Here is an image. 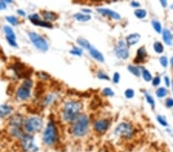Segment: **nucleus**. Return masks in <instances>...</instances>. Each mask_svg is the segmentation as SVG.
<instances>
[{
  "mask_svg": "<svg viewBox=\"0 0 173 152\" xmlns=\"http://www.w3.org/2000/svg\"><path fill=\"white\" fill-rule=\"evenodd\" d=\"M82 105L79 102L70 101L65 104L63 110V118L66 121H73L79 115Z\"/></svg>",
  "mask_w": 173,
  "mask_h": 152,
  "instance_id": "1",
  "label": "nucleus"
},
{
  "mask_svg": "<svg viewBox=\"0 0 173 152\" xmlns=\"http://www.w3.org/2000/svg\"><path fill=\"white\" fill-rule=\"evenodd\" d=\"M89 128V119L86 115H78L73 126V133L77 137H82L87 133Z\"/></svg>",
  "mask_w": 173,
  "mask_h": 152,
  "instance_id": "2",
  "label": "nucleus"
},
{
  "mask_svg": "<svg viewBox=\"0 0 173 152\" xmlns=\"http://www.w3.org/2000/svg\"><path fill=\"white\" fill-rule=\"evenodd\" d=\"M57 138V131L53 122L50 121L48 124L43 134V141L47 145H52L55 142Z\"/></svg>",
  "mask_w": 173,
  "mask_h": 152,
  "instance_id": "3",
  "label": "nucleus"
},
{
  "mask_svg": "<svg viewBox=\"0 0 173 152\" xmlns=\"http://www.w3.org/2000/svg\"><path fill=\"white\" fill-rule=\"evenodd\" d=\"M43 121L41 118L38 117H31L29 118L25 122V129L29 133L38 132L42 128Z\"/></svg>",
  "mask_w": 173,
  "mask_h": 152,
  "instance_id": "4",
  "label": "nucleus"
},
{
  "mask_svg": "<svg viewBox=\"0 0 173 152\" xmlns=\"http://www.w3.org/2000/svg\"><path fill=\"white\" fill-rule=\"evenodd\" d=\"M29 36L36 49H39L40 51H42V52H46L49 49V45H48L46 40L37 33H29Z\"/></svg>",
  "mask_w": 173,
  "mask_h": 152,
  "instance_id": "5",
  "label": "nucleus"
},
{
  "mask_svg": "<svg viewBox=\"0 0 173 152\" xmlns=\"http://www.w3.org/2000/svg\"><path fill=\"white\" fill-rule=\"evenodd\" d=\"M133 132L134 130L132 126L127 123H121L115 129V134L122 135L126 138H129L132 137Z\"/></svg>",
  "mask_w": 173,
  "mask_h": 152,
  "instance_id": "6",
  "label": "nucleus"
},
{
  "mask_svg": "<svg viewBox=\"0 0 173 152\" xmlns=\"http://www.w3.org/2000/svg\"><path fill=\"white\" fill-rule=\"evenodd\" d=\"M22 149L25 152H37L38 148L34 144V138L32 135L26 134L22 138Z\"/></svg>",
  "mask_w": 173,
  "mask_h": 152,
  "instance_id": "7",
  "label": "nucleus"
},
{
  "mask_svg": "<svg viewBox=\"0 0 173 152\" xmlns=\"http://www.w3.org/2000/svg\"><path fill=\"white\" fill-rule=\"evenodd\" d=\"M115 54L118 58L122 59H126L129 57V50H128V48L126 47V44L123 41H120L118 42V46L115 48Z\"/></svg>",
  "mask_w": 173,
  "mask_h": 152,
  "instance_id": "8",
  "label": "nucleus"
},
{
  "mask_svg": "<svg viewBox=\"0 0 173 152\" xmlns=\"http://www.w3.org/2000/svg\"><path fill=\"white\" fill-rule=\"evenodd\" d=\"M29 19H30L32 22L35 25H38V26L45 27V28H52V25L50 22H46V21L41 20L39 19L38 14H33V15H30L29 16Z\"/></svg>",
  "mask_w": 173,
  "mask_h": 152,
  "instance_id": "9",
  "label": "nucleus"
},
{
  "mask_svg": "<svg viewBox=\"0 0 173 152\" xmlns=\"http://www.w3.org/2000/svg\"><path fill=\"white\" fill-rule=\"evenodd\" d=\"M109 122L106 119L99 120L94 124L95 130L96 132H100V133H103V132H106L107 129L109 128Z\"/></svg>",
  "mask_w": 173,
  "mask_h": 152,
  "instance_id": "10",
  "label": "nucleus"
},
{
  "mask_svg": "<svg viewBox=\"0 0 173 152\" xmlns=\"http://www.w3.org/2000/svg\"><path fill=\"white\" fill-rule=\"evenodd\" d=\"M30 88L26 87L25 85H21L17 90L16 96L20 100H25V99L29 98L30 96Z\"/></svg>",
  "mask_w": 173,
  "mask_h": 152,
  "instance_id": "11",
  "label": "nucleus"
},
{
  "mask_svg": "<svg viewBox=\"0 0 173 152\" xmlns=\"http://www.w3.org/2000/svg\"><path fill=\"white\" fill-rule=\"evenodd\" d=\"M23 117H22V115L19 114H16L14 115L13 116L11 117L9 123H10V124L13 128H19L22 125V124H23Z\"/></svg>",
  "mask_w": 173,
  "mask_h": 152,
  "instance_id": "12",
  "label": "nucleus"
},
{
  "mask_svg": "<svg viewBox=\"0 0 173 152\" xmlns=\"http://www.w3.org/2000/svg\"><path fill=\"white\" fill-rule=\"evenodd\" d=\"M97 11L99 12V13L102 14V15H109V16L112 17V18L114 19H117V20H119V19H121V16H120V15H118L117 12H115L113 10H110V9H98Z\"/></svg>",
  "mask_w": 173,
  "mask_h": 152,
  "instance_id": "13",
  "label": "nucleus"
},
{
  "mask_svg": "<svg viewBox=\"0 0 173 152\" xmlns=\"http://www.w3.org/2000/svg\"><path fill=\"white\" fill-rule=\"evenodd\" d=\"M146 51H145V48L142 47L139 49L137 52V56L135 59V63H140V62H143L144 59L146 58Z\"/></svg>",
  "mask_w": 173,
  "mask_h": 152,
  "instance_id": "14",
  "label": "nucleus"
},
{
  "mask_svg": "<svg viewBox=\"0 0 173 152\" xmlns=\"http://www.w3.org/2000/svg\"><path fill=\"white\" fill-rule=\"evenodd\" d=\"M89 52H90V55H92L94 59H96L97 61L100 62H104V57L102 55V54L101 52H99L97 49H95L94 47L91 46L90 49H89Z\"/></svg>",
  "mask_w": 173,
  "mask_h": 152,
  "instance_id": "15",
  "label": "nucleus"
},
{
  "mask_svg": "<svg viewBox=\"0 0 173 152\" xmlns=\"http://www.w3.org/2000/svg\"><path fill=\"white\" fill-rule=\"evenodd\" d=\"M3 30H4L5 34H6V39H10L16 41V34L14 33L13 30H12V28H11V27L8 26V25H5V26L3 27Z\"/></svg>",
  "mask_w": 173,
  "mask_h": 152,
  "instance_id": "16",
  "label": "nucleus"
},
{
  "mask_svg": "<svg viewBox=\"0 0 173 152\" xmlns=\"http://www.w3.org/2000/svg\"><path fill=\"white\" fill-rule=\"evenodd\" d=\"M140 39V35L138 33H134V34H131L126 38V41H127L128 46H134L135 44L138 42Z\"/></svg>",
  "mask_w": 173,
  "mask_h": 152,
  "instance_id": "17",
  "label": "nucleus"
},
{
  "mask_svg": "<svg viewBox=\"0 0 173 152\" xmlns=\"http://www.w3.org/2000/svg\"><path fill=\"white\" fill-rule=\"evenodd\" d=\"M12 108L8 105H0V118L7 116L12 112Z\"/></svg>",
  "mask_w": 173,
  "mask_h": 152,
  "instance_id": "18",
  "label": "nucleus"
},
{
  "mask_svg": "<svg viewBox=\"0 0 173 152\" xmlns=\"http://www.w3.org/2000/svg\"><path fill=\"white\" fill-rule=\"evenodd\" d=\"M43 18L45 19V21L46 22H52V21H55L56 20V19L58 18V15L55 12H44L42 13Z\"/></svg>",
  "mask_w": 173,
  "mask_h": 152,
  "instance_id": "19",
  "label": "nucleus"
},
{
  "mask_svg": "<svg viewBox=\"0 0 173 152\" xmlns=\"http://www.w3.org/2000/svg\"><path fill=\"white\" fill-rule=\"evenodd\" d=\"M13 69L15 71V72L16 73V75L19 77H23V72H25V66L22 64H16L14 65Z\"/></svg>",
  "mask_w": 173,
  "mask_h": 152,
  "instance_id": "20",
  "label": "nucleus"
},
{
  "mask_svg": "<svg viewBox=\"0 0 173 152\" xmlns=\"http://www.w3.org/2000/svg\"><path fill=\"white\" fill-rule=\"evenodd\" d=\"M163 39H164V41L167 45H169V46L172 45V36L169 30L165 29L164 31H163Z\"/></svg>",
  "mask_w": 173,
  "mask_h": 152,
  "instance_id": "21",
  "label": "nucleus"
},
{
  "mask_svg": "<svg viewBox=\"0 0 173 152\" xmlns=\"http://www.w3.org/2000/svg\"><path fill=\"white\" fill-rule=\"evenodd\" d=\"M74 17L78 21H80V22H86V21H89L91 19L90 15H85V14L82 13H77L76 15H74Z\"/></svg>",
  "mask_w": 173,
  "mask_h": 152,
  "instance_id": "22",
  "label": "nucleus"
},
{
  "mask_svg": "<svg viewBox=\"0 0 173 152\" xmlns=\"http://www.w3.org/2000/svg\"><path fill=\"white\" fill-rule=\"evenodd\" d=\"M77 42H78V44L80 45V46H82L83 48H85V49H89L91 47V46H90V44H89V41H88L87 40L85 39V38H78V40H77Z\"/></svg>",
  "mask_w": 173,
  "mask_h": 152,
  "instance_id": "23",
  "label": "nucleus"
},
{
  "mask_svg": "<svg viewBox=\"0 0 173 152\" xmlns=\"http://www.w3.org/2000/svg\"><path fill=\"white\" fill-rule=\"evenodd\" d=\"M135 15L139 19H143L146 16V11L144 9H137L135 11Z\"/></svg>",
  "mask_w": 173,
  "mask_h": 152,
  "instance_id": "24",
  "label": "nucleus"
},
{
  "mask_svg": "<svg viewBox=\"0 0 173 152\" xmlns=\"http://www.w3.org/2000/svg\"><path fill=\"white\" fill-rule=\"evenodd\" d=\"M12 134L14 136H16V137L21 139L24 137V134L22 133V131L20 130V128H14L13 129H12Z\"/></svg>",
  "mask_w": 173,
  "mask_h": 152,
  "instance_id": "25",
  "label": "nucleus"
},
{
  "mask_svg": "<svg viewBox=\"0 0 173 152\" xmlns=\"http://www.w3.org/2000/svg\"><path fill=\"white\" fill-rule=\"evenodd\" d=\"M154 49H155V51L157 52V53H162V52H163L164 48H163V46L162 45L161 42H159V41H156V42L154 44Z\"/></svg>",
  "mask_w": 173,
  "mask_h": 152,
  "instance_id": "26",
  "label": "nucleus"
},
{
  "mask_svg": "<svg viewBox=\"0 0 173 152\" xmlns=\"http://www.w3.org/2000/svg\"><path fill=\"white\" fill-rule=\"evenodd\" d=\"M6 20H7L8 22H9V23L12 25H18V23H19L18 19H17L16 17L13 16V15L7 16L6 17Z\"/></svg>",
  "mask_w": 173,
  "mask_h": 152,
  "instance_id": "27",
  "label": "nucleus"
},
{
  "mask_svg": "<svg viewBox=\"0 0 173 152\" xmlns=\"http://www.w3.org/2000/svg\"><path fill=\"white\" fill-rule=\"evenodd\" d=\"M128 69H129V71L131 72L134 76H140V72H139V69L137 68V67L132 66V65H129V66H128Z\"/></svg>",
  "mask_w": 173,
  "mask_h": 152,
  "instance_id": "28",
  "label": "nucleus"
},
{
  "mask_svg": "<svg viewBox=\"0 0 173 152\" xmlns=\"http://www.w3.org/2000/svg\"><path fill=\"white\" fill-rule=\"evenodd\" d=\"M153 28H155V31L157 32L158 33H160L162 32V25H161V23H160L159 22H158V21L156 20H154L153 21Z\"/></svg>",
  "mask_w": 173,
  "mask_h": 152,
  "instance_id": "29",
  "label": "nucleus"
},
{
  "mask_svg": "<svg viewBox=\"0 0 173 152\" xmlns=\"http://www.w3.org/2000/svg\"><path fill=\"white\" fill-rule=\"evenodd\" d=\"M142 76H143V78L146 81H149L152 80V75L150 74V72L148 71V70L146 69L142 70Z\"/></svg>",
  "mask_w": 173,
  "mask_h": 152,
  "instance_id": "30",
  "label": "nucleus"
},
{
  "mask_svg": "<svg viewBox=\"0 0 173 152\" xmlns=\"http://www.w3.org/2000/svg\"><path fill=\"white\" fill-rule=\"evenodd\" d=\"M166 94H167V90L165 88H159L156 92V95L158 98L164 97L166 95Z\"/></svg>",
  "mask_w": 173,
  "mask_h": 152,
  "instance_id": "31",
  "label": "nucleus"
},
{
  "mask_svg": "<svg viewBox=\"0 0 173 152\" xmlns=\"http://www.w3.org/2000/svg\"><path fill=\"white\" fill-rule=\"evenodd\" d=\"M70 53L73 54V55H82V50L81 49L78 47H75L73 50L70 51Z\"/></svg>",
  "mask_w": 173,
  "mask_h": 152,
  "instance_id": "32",
  "label": "nucleus"
},
{
  "mask_svg": "<svg viewBox=\"0 0 173 152\" xmlns=\"http://www.w3.org/2000/svg\"><path fill=\"white\" fill-rule=\"evenodd\" d=\"M102 93H103V95L106 96L114 95V92H113V91L111 89H109V88H105V89L103 90V92H102Z\"/></svg>",
  "mask_w": 173,
  "mask_h": 152,
  "instance_id": "33",
  "label": "nucleus"
},
{
  "mask_svg": "<svg viewBox=\"0 0 173 152\" xmlns=\"http://www.w3.org/2000/svg\"><path fill=\"white\" fill-rule=\"evenodd\" d=\"M125 95H126V97L127 98H132L134 97V91L132 89H127L125 92Z\"/></svg>",
  "mask_w": 173,
  "mask_h": 152,
  "instance_id": "34",
  "label": "nucleus"
},
{
  "mask_svg": "<svg viewBox=\"0 0 173 152\" xmlns=\"http://www.w3.org/2000/svg\"><path fill=\"white\" fill-rule=\"evenodd\" d=\"M145 97H146L147 102H148L153 107L155 106V102H154L153 98L149 94H147V93H145Z\"/></svg>",
  "mask_w": 173,
  "mask_h": 152,
  "instance_id": "35",
  "label": "nucleus"
},
{
  "mask_svg": "<svg viewBox=\"0 0 173 152\" xmlns=\"http://www.w3.org/2000/svg\"><path fill=\"white\" fill-rule=\"evenodd\" d=\"M53 100H54V96L52 95H49L45 98L44 102L46 105H49V104H50Z\"/></svg>",
  "mask_w": 173,
  "mask_h": 152,
  "instance_id": "36",
  "label": "nucleus"
},
{
  "mask_svg": "<svg viewBox=\"0 0 173 152\" xmlns=\"http://www.w3.org/2000/svg\"><path fill=\"white\" fill-rule=\"evenodd\" d=\"M160 63H161V65H162L163 67H167L168 65L167 58L166 56H162L160 58Z\"/></svg>",
  "mask_w": 173,
  "mask_h": 152,
  "instance_id": "37",
  "label": "nucleus"
},
{
  "mask_svg": "<svg viewBox=\"0 0 173 152\" xmlns=\"http://www.w3.org/2000/svg\"><path fill=\"white\" fill-rule=\"evenodd\" d=\"M157 119H158V121L160 123V124H162V125H163V126H167L168 125L167 121H166V120H165V118H163V117L158 116Z\"/></svg>",
  "mask_w": 173,
  "mask_h": 152,
  "instance_id": "38",
  "label": "nucleus"
},
{
  "mask_svg": "<svg viewBox=\"0 0 173 152\" xmlns=\"http://www.w3.org/2000/svg\"><path fill=\"white\" fill-rule=\"evenodd\" d=\"M98 78H100V79H105V80H109V78L105 73H102V72H98Z\"/></svg>",
  "mask_w": 173,
  "mask_h": 152,
  "instance_id": "39",
  "label": "nucleus"
},
{
  "mask_svg": "<svg viewBox=\"0 0 173 152\" xmlns=\"http://www.w3.org/2000/svg\"><path fill=\"white\" fill-rule=\"evenodd\" d=\"M160 81H161V79H160L159 77H158V76L155 77V78H154L153 81V85L155 86L158 85H159V83H160Z\"/></svg>",
  "mask_w": 173,
  "mask_h": 152,
  "instance_id": "40",
  "label": "nucleus"
},
{
  "mask_svg": "<svg viewBox=\"0 0 173 152\" xmlns=\"http://www.w3.org/2000/svg\"><path fill=\"white\" fill-rule=\"evenodd\" d=\"M166 105H167L169 108L173 107V99L170 98H169L166 100Z\"/></svg>",
  "mask_w": 173,
  "mask_h": 152,
  "instance_id": "41",
  "label": "nucleus"
},
{
  "mask_svg": "<svg viewBox=\"0 0 173 152\" xmlns=\"http://www.w3.org/2000/svg\"><path fill=\"white\" fill-rule=\"evenodd\" d=\"M119 78L120 76L118 72H115L114 75V77H113V81H114L115 83H118L119 81Z\"/></svg>",
  "mask_w": 173,
  "mask_h": 152,
  "instance_id": "42",
  "label": "nucleus"
},
{
  "mask_svg": "<svg viewBox=\"0 0 173 152\" xmlns=\"http://www.w3.org/2000/svg\"><path fill=\"white\" fill-rule=\"evenodd\" d=\"M38 76L40 77V78H42V79H47V78H49V76H48L47 74H46V73H44V72H40L39 74L38 75Z\"/></svg>",
  "mask_w": 173,
  "mask_h": 152,
  "instance_id": "43",
  "label": "nucleus"
},
{
  "mask_svg": "<svg viewBox=\"0 0 173 152\" xmlns=\"http://www.w3.org/2000/svg\"><path fill=\"white\" fill-rule=\"evenodd\" d=\"M6 9V4L4 1H0V10Z\"/></svg>",
  "mask_w": 173,
  "mask_h": 152,
  "instance_id": "44",
  "label": "nucleus"
},
{
  "mask_svg": "<svg viewBox=\"0 0 173 152\" xmlns=\"http://www.w3.org/2000/svg\"><path fill=\"white\" fill-rule=\"evenodd\" d=\"M165 82H166V85L167 87H169V85H170V82H169V77L166 76L165 77Z\"/></svg>",
  "mask_w": 173,
  "mask_h": 152,
  "instance_id": "45",
  "label": "nucleus"
},
{
  "mask_svg": "<svg viewBox=\"0 0 173 152\" xmlns=\"http://www.w3.org/2000/svg\"><path fill=\"white\" fill-rule=\"evenodd\" d=\"M17 12H18L19 15H22V16H25V12H24L23 10H21V9H18V10H17Z\"/></svg>",
  "mask_w": 173,
  "mask_h": 152,
  "instance_id": "46",
  "label": "nucleus"
},
{
  "mask_svg": "<svg viewBox=\"0 0 173 152\" xmlns=\"http://www.w3.org/2000/svg\"><path fill=\"white\" fill-rule=\"evenodd\" d=\"M132 6H140V4H139V2H132Z\"/></svg>",
  "mask_w": 173,
  "mask_h": 152,
  "instance_id": "47",
  "label": "nucleus"
},
{
  "mask_svg": "<svg viewBox=\"0 0 173 152\" xmlns=\"http://www.w3.org/2000/svg\"><path fill=\"white\" fill-rule=\"evenodd\" d=\"M161 3H162V5L163 7H165V6H166V5H167V2H166V1H164V0H162V1H161Z\"/></svg>",
  "mask_w": 173,
  "mask_h": 152,
  "instance_id": "48",
  "label": "nucleus"
},
{
  "mask_svg": "<svg viewBox=\"0 0 173 152\" xmlns=\"http://www.w3.org/2000/svg\"><path fill=\"white\" fill-rule=\"evenodd\" d=\"M82 11L83 12H91V10H89V9H82Z\"/></svg>",
  "mask_w": 173,
  "mask_h": 152,
  "instance_id": "49",
  "label": "nucleus"
},
{
  "mask_svg": "<svg viewBox=\"0 0 173 152\" xmlns=\"http://www.w3.org/2000/svg\"><path fill=\"white\" fill-rule=\"evenodd\" d=\"M171 64H172V65L173 66V57L171 59Z\"/></svg>",
  "mask_w": 173,
  "mask_h": 152,
  "instance_id": "50",
  "label": "nucleus"
},
{
  "mask_svg": "<svg viewBox=\"0 0 173 152\" xmlns=\"http://www.w3.org/2000/svg\"><path fill=\"white\" fill-rule=\"evenodd\" d=\"M172 91H173V80H172Z\"/></svg>",
  "mask_w": 173,
  "mask_h": 152,
  "instance_id": "51",
  "label": "nucleus"
}]
</instances>
